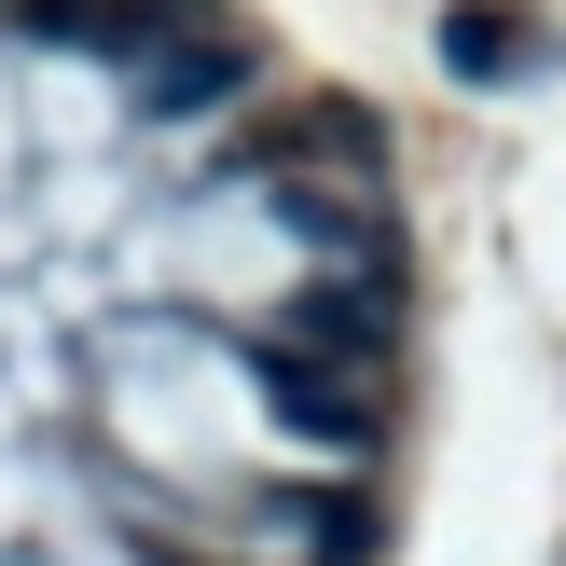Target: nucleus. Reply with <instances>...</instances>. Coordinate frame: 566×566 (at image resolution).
<instances>
[{
	"instance_id": "2",
	"label": "nucleus",
	"mask_w": 566,
	"mask_h": 566,
	"mask_svg": "<svg viewBox=\"0 0 566 566\" xmlns=\"http://www.w3.org/2000/svg\"><path fill=\"white\" fill-rule=\"evenodd\" d=\"M263 387H276V415H291V429H318V442H374V429H387L374 387L332 374V359H291V346H276V359H263Z\"/></svg>"
},
{
	"instance_id": "4",
	"label": "nucleus",
	"mask_w": 566,
	"mask_h": 566,
	"mask_svg": "<svg viewBox=\"0 0 566 566\" xmlns=\"http://www.w3.org/2000/svg\"><path fill=\"white\" fill-rule=\"evenodd\" d=\"M442 42H457V70H470V83H512L525 55H539V28H512V14H457Z\"/></svg>"
},
{
	"instance_id": "3",
	"label": "nucleus",
	"mask_w": 566,
	"mask_h": 566,
	"mask_svg": "<svg viewBox=\"0 0 566 566\" xmlns=\"http://www.w3.org/2000/svg\"><path fill=\"white\" fill-rule=\"evenodd\" d=\"M235 83H249L235 42H153L138 55V111H221Z\"/></svg>"
},
{
	"instance_id": "5",
	"label": "nucleus",
	"mask_w": 566,
	"mask_h": 566,
	"mask_svg": "<svg viewBox=\"0 0 566 566\" xmlns=\"http://www.w3.org/2000/svg\"><path fill=\"white\" fill-rule=\"evenodd\" d=\"M28 14H42V28H97L111 0H28Z\"/></svg>"
},
{
	"instance_id": "1",
	"label": "nucleus",
	"mask_w": 566,
	"mask_h": 566,
	"mask_svg": "<svg viewBox=\"0 0 566 566\" xmlns=\"http://www.w3.org/2000/svg\"><path fill=\"white\" fill-rule=\"evenodd\" d=\"M387 332H401V304H387V276H374V263L291 304V359H332V374H359V387L387 374Z\"/></svg>"
}]
</instances>
